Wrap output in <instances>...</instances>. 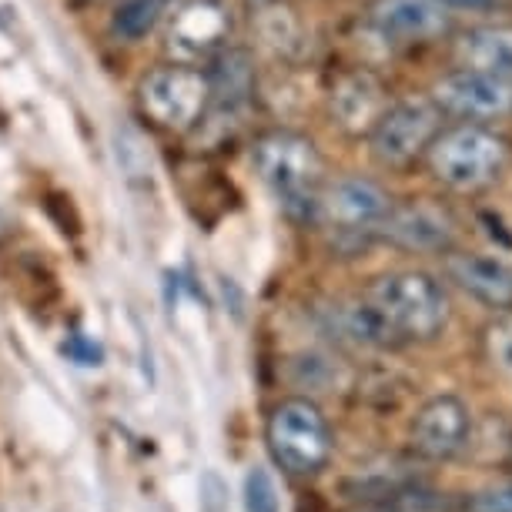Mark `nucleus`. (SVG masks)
<instances>
[{
  "mask_svg": "<svg viewBox=\"0 0 512 512\" xmlns=\"http://www.w3.org/2000/svg\"><path fill=\"white\" fill-rule=\"evenodd\" d=\"M251 161H255L258 178L282 201L288 215L298 221H315L318 191L325 185V168L312 138L282 128L268 131L255 141Z\"/></svg>",
  "mask_w": 512,
  "mask_h": 512,
  "instance_id": "1",
  "label": "nucleus"
},
{
  "mask_svg": "<svg viewBox=\"0 0 512 512\" xmlns=\"http://www.w3.org/2000/svg\"><path fill=\"white\" fill-rule=\"evenodd\" d=\"M399 342H429L449 325V295L442 282L425 272L379 275L365 292Z\"/></svg>",
  "mask_w": 512,
  "mask_h": 512,
  "instance_id": "2",
  "label": "nucleus"
},
{
  "mask_svg": "<svg viewBox=\"0 0 512 512\" xmlns=\"http://www.w3.org/2000/svg\"><path fill=\"white\" fill-rule=\"evenodd\" d=\"M425 154H429V168L436 181L459 195H476V191L489 188L506 171L509 161L506 141L486 124L472 121L439 131Z\"/></svg>",
  "mask_w": 512,
  "mask_h": 512,
  "instance_id": "3",
  "label": "nucleus"
},
{
  "mask_svg": "<svg viewBox=\"0 0 512 512\" xmlns=\"http://www.w3.org/2000/svg\"><path fill=\"white\" fill-rule=\"evenodd\" d=\"M138 104L164 131L185 134L208 118L211 108V74L195 64L154 67L141 77Z\"/></svg>",
  "mask_w": 512,
  "mask_h": 512,
  "instance_id": "4",
  "label": "nucleus"
},
{
  "mask_svg": "<svg viewBox=\"0 0 512 512\" xmlns=\"http://www.w3.org/2000/svg\"><path fill=\"white\" fill-rule=\"evenodd\" d=\"M268 449L275 462L292 476H312L328 462L332 452V429L322 409L308 399H285L268 415L265 429Z\"/></svg>",
  "mask_w": 512,
  "mask_h": 512,
  "instance_id": "5",
  "label": "nucleus"
},
{
  "mask_svg": "<svg viewBox=\"0 0 512 512\" xmlns=\"http://www.w3.org/2000/svg\"><path fill=\"white\" fill-rule=\"evenodd\" d=\"M439 131H442V111L436 108L432 98L395 101L382 111V118L369 131L372 158L385 164V168H405L419 154L429 151V144L436 141Z\"/></svg>",
  "mask_w": 512,
  "mask_h": 512,
  "instance_id": "6",
  "label": "nucleus"
},
{
  "mask_svg": "<svg viewBox=\"0 0 512 512\" xmlns=\"http://www.w3.org/2000/svg\"><path fill=\"white\" fill-rule=\"evenodd\" d=\"M392 208V198L369 178H338L328 181L318 191L315 221L338 235L362 238L379 235L385 215Z\"/></svg>",
  "mask_w": 512,
  "mask_h": 512,
  "instance_id": "7",
  "label": "nucleus"
},
{
  "mask_svg": "<svg viewBox=\"0 0 512 512\" xmlns=\"http://www.w3.org/2000/svg\"><path fill=\"white\" fill-rule=\"evenodd\" d=\"M432 101L442 114L472 124L502 121L512 114V81L476 71V67H459L432 84Z\"/></svg>",
  "mask_w": 512,
  "mask_h": 512,
  "instance_id": "8",
  "label": "nucleus"
},
{
  "mask_svg": "<svg viewBox=\"0 0 512 512\" xmlns=\"http://www.w3.org/2000/svg\"><path fill=\"white\" fill-rule=\"evenodd\" d=\"M379 235L405 251H449L456 241V218L449 215V208L422 198L409 205H392Z\"/></svg>",
  "mask_w": 512,
  "mask_h": 512,
  "instance_id": "9",
  "label": "nucleus"
},
{
  "mask_svg": "<svg viewBox=\"0 0 512 512\" xmlns=\"http://www.w3.org/2000/svg\"><path fill=\"white\" fill-rule=\"evenodd\" d=\"M228 11L218 0H185L175 14H171L168 27V47L185 64L205 61V57L218 54L228 37Z\"/></svg>",
  "mask_w": 512,
  "mask_h": 512,
  "instance_id": "10",
  "label": "nucleus"
},
{
  "mask_svg": "<svg viewBox=\"0 0 512 512\" xmlns=\"http://www.w3.org/2000/svg\"><path fill=\"white\" fill-rule=\"evenodd\" d=\"M369 24L389 41H436L452 31V7L442 0H372Z\"/></svg>",
  "mask_w": 512,
  "mask_h": 512,
  "instance_id": "11",
  "label": "nucleus"
},
{
  "mask_svg": "<svg viewBox=\"0 0 512 512\" xmlns=\"http://www.w3.org/2000/svg\"><path fill=\"white\" fill-rule=\"evenodd\" d=\"M472 419L466 402L456 395H436L419 409L412 422V442L429 459H452L466 449Z\"/></svg>",
  "mask_w": 512,
  "mask_h": 512,
  "instance_id": "12",
  "label": "nucleus"
},
{
  "mask_svg": "<svg viewBox=\"0 0 512 512\" xmlns=\"http://www.w3.org/2000/svg\"><path fill=\"white\" fill-rule=\"evenodd\" d=\"M389 104L392 101L385 84L369 71L338 77L332 94H328V114L345 134H369Z\"/></svg>",
  "mask_w": 512,
  "mask_h": 512,
  "instance_id": "13",
  "label": "nucleus"
},
{
  "mask_svg": "<svg viewBox=\"0 0 512 512\" xmlns=\"http://www.w3.org/2000/svg\"><path fill=\"white\" fill-rule=\"evenodd\" d=\"M449 278L489 308H512V265L496 255H449Z\"/></svg>",
  "mask_w": 512,
  "mask_h": 512,
  "instance_id": "14",
  "label": "nucleus"
},
{
  "mask_svg": "<svg viewBox=\"0 0 512 512\" xmlns=\"http://www.w3.org/2000/svg\"><path fill=\"white\" fill-rule=\"evenodd\" d=\"M456 54L462 67L512 81V27H469L459 34Z\"/></svg>",
  "mask_w": 512,
  "mask_h": 512,
  "instance_id": "15",
  "label": "nucleus"
},
{
  "mask_svg": "<svg viewBox=\"0 0 512 512\" xmlns=\"http://www.w3.org/2000/svg\"><path fill=\"white\" fill-rule=\"evenodd\" d=\"M168 4L171 0H124L111 21V31L128 44L141 41L161 24V17L168 14Z\"/></svg>",
  "mask_w": 512,
  "mask_h": 512,
  "instance_id": "16",
  "label": "nucleus"
},
{
  "mask_svg": "<svg viewBox=\"0 0 512 512\" xmlns=\"http://www.w3.org/2000/svg\"><path fill=\"white\" fill-rule=\"evenodd\" d=\"M245 512H282L275 479L262 466H255L245 476Z\"/></svg>",
  "mask_w": 512,
  "mask_h": 512,
  "instance_id": "17",
  "label": "nucleus"
},
{
  "mask_svg": "<svg viewBox=\"0 0 512 512\" xmlns=\"http://www.w3.org/2000/svg\"><path fill=\"white\" fill-rule=\"evenodd\" d=\"M489 355L502 372H512V315L489 328Z\"/></svg>",
  "mask_w": 512,
  "mask_h": 512,
  "instance_id": "18",
  "label": "nucleus"
},
{
  "mask_svg": "<svg viewBox=\"0 0 512 512\" xmlns=\"http://www.w3.org/2000/svg\"><path fill=\"white\" fill-rule=\"evenodd\" d=\"M64 355H67V359H74L77 365H101V359H104L101 345L91 342V338H84V335H71V338H67Z\"/></svg>",
  "mask_w": 512,
  "mask_h": 512,
  "instance_id": "19",
  "label": "nucleus"
},
{
  "mask_svg": "<svg viewBox=\"0 0 512 512\" xmlns=\"http://www.w3.org/2000/svg\"><path fill=\"white\" fill-rule=\"evenodd\" d=\"M472 509H476V512H512V482H509V486H496V489L476 496Z\"/></svg>",
  "mask_w": 512,
  "mask_h": 512,
  "instance_id": "20",
  "label": "nucleus"
},
{
  "mask_svg": "<svg viewBox=\"0 0 512 512\" xmlns=\"http://www.w3.org/2000/svg\"><path fill=\"white\" fill-rule=\"evenodd\" d=\"M446 7H486L492 0H442Z\"/></svg>",
  "mask_w": 512,
  "mask_h": 512,
  "instance_id": "21",
  "label": "nucleus"
},
{
  "mask_svg": "<svg viewBox=\"0 0 512 512\" xmlns=\"http://www.w3.org/2000/svg\"><path fill=\"white\" fill-rule=\"evenodd\" d=\"M7 235H11V221H7L4 215H0V245L7 241Z\"/></svg>",
  "mask_w": 512,
  "mask_h": 512,
  "instance_id": "22",
  "label": "nucleus"
}]
</instances>
